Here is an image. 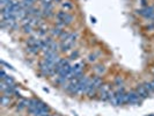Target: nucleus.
Returning <instances> with one entry per match:
<instances>
[{
	"instance_id": "obj_1",
	"label": "nucleus",
	"mask_w": 154,
	"mask_h": 116,
	"mask_svg": "<svg viewBox=\"0 0 154 116\" xmlns=\"http://www.w3.org/2000/svg\"><path fill=\"white\" fill-rule=\"evenodd\" d=\"M140 96L137 92H128L126 93V103H132V105H140Z\"/></svg>"
},
{
	"instance_id": "obj_2",
	"label": "nucleus",
	"mask_w": 154,
	"mask_h": 116,
	"mask_svg": "<svg viewBox=\"0 0 154 116\" xmlns=\"http://www.w3.org/2000/svg\"><path fill=\"white\" fill-rule=\"evenodd\" d=\"M137 13H138L139 15L144 16L145 19H148V20H149L154 14V7H151V6L148 7V6H146V7H143V8H140V9H138Z\"/></svg>"
},
{
	"instance_id": "obj_3",
	"label": "nucleus",
	"mask_w": 154,
	"mask_h": 116,
	"mask_svg": "<svg viewBox=\"0 0 154 116\" xmlns=\"http://www.w3.org/2000/svg\"><path fill=\"white\" fill-rule=\"evenodd\" d=\"M136 92L138 93L139 96H140L141 99H145V98H147V96L149 95V93H148V91L145 88V86H144V85H138V86H137Z\"/></svg>"
},
{
	"instance_id": "obj_4",
	"label": "nucleus",
	"mask_w": 154,
	"mask_h": 116,
	"mask_svg": "<svg viewBox=\"0 0 154 116\" xmlns=\"http://www.w3.org/2000/svg\"><path fill=\"white\" fill-rule=\"evenodd\" d=\"M28 105H29V100L27 99H21V100L17 102V109H23V108H28Z\"/></svg>"
},
{
	"instance_id": "obj_5",
	"label": "nucleus",
	"mask_w": 154,
	"mask_h": 116,
	"mask_svg": "<svg viewBox=\"0 0 154 116\" xmlns=\"http://www.w3.org/2000/svg\"><path fill=\"white\" fill-rule=\"evenodd\" d=\"M92 84L95 86L96 88H100L101 86H102V79H101L100 77H94L92 79Z\"/></svg>"
},
{
	"instance_id": "obj_6",
	"label": "nucleus",
	"mask_w": 154,
	"mask_h": 116,
	"mask_svg": "<svg viewBox=\"0 0 154 116\" xmlns=\"http://www.w3.org/2000/svg\"><path fill=\"white\" fill-rule=\"evenodd\" d=\"M63 31H64V30H62V28H59V27H56V28H54V29H52L51 34H52V36H60Z\"/></svg>"
},
{
	"instance_id": "obj_7",
	"label": "nucleus",
	"mask_w": 154,
	"mask_h": 116,
	"mask_svg": "<svg viewBox=\"0 0 154 116\" xmlns=\"http://www.w3.org/2000/svg\"><path fill=\"white\" fill-rule=\"evenodd\" d=\"M11 103V99H9V96H6V95H2L1 96V105L2 106H7Z\"/></svg>"
},
{
	"instance_id": "obj_8",
	"label": "nucleus",
	"mask_w": 154,
	"mask_h": 116,
	"mask_svg": "<svg viewBox=\"0 0 154 116\" xmlns=\"http://www.w3.org/2000/svg\"><path fill=\"white\" fill-rule=\"evenodd\" d=\"M72 21H73V16L71 15V14H66V16H65V19L63 20V22L65 23V24H69V23H72Z\"/></svg>"
},
{
	"instance_id": "obj_9",
	"label": "nucleus",
	"mask_w": 154,
	"mask_h": 116,
	"mask_svg": "<svg viewBox=\"0 0 154 116\" xmlns=\"http://www.w3.org/2000/svg\"><path fill=\"white\" fill-rule=\"evenodd\" d=\"M144 86H145V88L148 91V93H149V94L154 92V87H153V85H152V83H145V84H144Z\"/></svg>"
},
{
	"instance_id": "obj_10",
	"label": "nucleus",
	"mask_w": 154,
	"mask_h": 116,
	"mask_svg": "<svg viewBox=\"0 0 154 116\" xmlns=\"http://www.w3.org/2000/svg\"><path fill=\"white\" fill-rule=\"evenodd\" d=\"M69 35H71V33H69V31H65V30H64V31L62 33V35H60L59 37H60V39H62V42H64V41H66V39H69Z\"/></svg>"
},
{
	"instance_id": "obj_11",
	"label": "nucleus",
	"mask_w": 154,
	"mask_h": 116,
	"mask_svg": "<svg viewBox=\"0 0 154 116\" xmlns=\"http://www.w3.org/2000/svg\"><path fill=\"white\" fill-rule=\"evenodd\" d=\"M23 31H24L26 34H31V31H32V26H30V24H24V26H23Z\"/></svg>"
},
{
	"instance_id": "obj_12",
	"label": "nucleus",
	"mask_w": 154,
	"mask_h": 116,
	"mask_svg": "<svg viewBox=\"0 0 154 116\" xmlns=\"http://www.w3.org/2000/svg\"><path fill=\"white\" fill-rule=\"evenodd\" d=\"M2 81H5L7 85H14V80H13V78L11 77V76H7Z\"/></svg>"
},
{
	"instance_id": "obj_13",
	"label": "nucleus",
	"mask_w": 154,
	"mask_h": 116,
	"mask_svg": "<svg viewBox=\"0 0 154 116\" xmlns=\"http://www.w3.org/2000/svg\"><path fill=\"white\" fill-rule=\"evenodd\" d=\"M63 8H65V12H66V11L72 9V5L69 4V1H66V2H64V4H63Z\"/></svg>"
},
{
	"instance_id": "obj_14",
	"label": "nucleus",
	"mask_w": 154,
	"mask_h": 116,
	"mask_svg": "<svg viewBox=\"0 0 154 116\" xmlns=\"http://www.w3.org/2000/svg\"><path fill=\"white\" fill-rule=\"evenodd\" d=\"M122 85H123V79H121V78H116L115 79V86L121 87Z\"/></svg>"
},
{
	"instance_id": "obj_15",
	"label": "nucleus",
	"mask_w": 154,
	"mask_h": 116,
	"mask_svg": "<svg viewBox=\"0 0 154 116\" xmlns=\"http://www.w3.org/2000/svg\"><path fill=\"white\" fill-rule=\"evenodd\" d=\"M95 71H96L97 73H103V72H104V67H103V66H101V65H99V66H96V67H95Z\"/></svg>"
},
{
	"instance_id": "obj_16",
	"label": "nucleus",
	"mask_w": 154,
	"mask_h": 116,
	"mask_svg": "<svg viewBox=\"0 0 154 116\" xmlns=\"http://www.w3.org/2000/svg\"><path fill=\"white\" fill-rule=\"evenodd\" d=\"M12 0H0V4H1V7H5V6H7L8 4L11 2Z\"/></svg>"
},
{
	"instance_id": "obj_17",
	"label": "nucleus",
	"mask_w": 154,
	"mask_h": 116,
	"mask_svg": "<svg viewBox=\"0 0 154 116\" xmlns=\"http://www.w3.org/2000/svg\"><path fill=\"white\" fill-rule=\"evenodd\" d=\"M78 56H79V52L78 51H75V52H73V54L71 55V59H75Z\"/></svg>"
},
{
	"instance_id": "obj_18",
	"label": "nucleus",
	"mask_w": 154,
	"mask_h": 116,
	"mask_svg": "<svg viewBox=\"0 0 154 116\" xmlns=\"http://www.w3.org/2000/svg\"><path fill=\"white\" fill-rule=\"evenodd\" d=\"M6 77H7V76H6V72H5V70H1V79L4 80V79H5Z\"/></svg>"
},
{
	"instance_id": "obj_19",
	"label": "nucleus",
	"mask_w": 154,
	"mask_h": 116,
	"mask_svg": "<svg viewBox=\"0 0 154 116\" xmlns=\"http://www.w3.org/2000/svg\"><path fill=\"white\" fill-rule=\"evenodd\" d=\"M95 59H96V58H95V56H94V55H91V56H89V58H88V61H89V62H94Z\"/></svg>"
},
{
	"instance_id": "obj_20",
	"label": "nucleus",
	"mask_w": 154,
	"mask_h": 116,
	"mask_svg": "<svg viewBox=\"0 0 154 116\" xmlns=\"http://www.w3.org/2000/svg\"><path fill=\"white\" fill-rule=\"evenodd\" d=\"M149 20H151V21H152V22H153V21H154V14H153V16H152V17H151V19H149Z\"/></svg>"
},
{
	"instance_id": "obj_21",
	"label": "nucleus",
	"mask_w": 154,
	"mask_h": 116,
	"mask_svg": "<svg viewBox=\"0 0 154 116\" xmlns=\"http://www.w3.org/2000/svg\"><path fill=\"white\" fill-rule=\"evenodd\" d=\"M152 85H153V87H154V80L152 81Z\"/></svg>"
},
{
	"instance_id": "obj_22",
	"label": "nucleus",
	"mask_w": 154,
	"mask_h": 116,
	"mask_svg": "<svg viewBox=\"0 0 154 116\" xmlns=\"http://www.w3.org/2000/svg\"><path fill=\"white\" fill-rule=\"evenodd\" d=\"M149 116H154V115H149Z\"/></svg>"
}]
</instances>
